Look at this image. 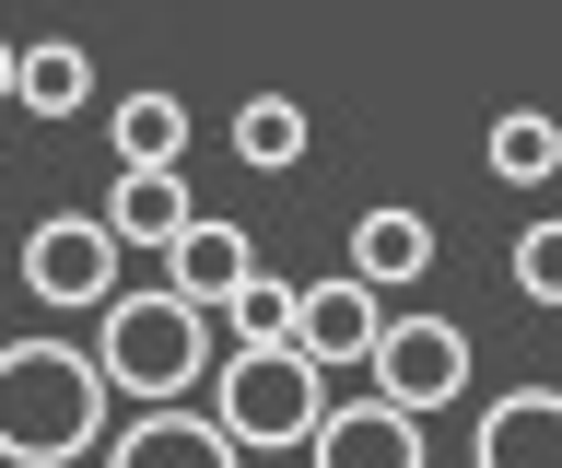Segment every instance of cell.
I'll return each instance as SVG.
<instances>
[{"mask_svg":"<svg viewBox=\"0 0 562 468\" xmlns=\"http://www.w3.org/2000/svg\"><path fill=\"white\" fill-rule=\"evenodd\" d=\"M105 352L82 340H0V457L12 468H59V457H94L105 445Z\"/></svg>","mask_w":562,"mask_h":468,"instance_id":"1","label":"cell"},{"mask_svg":"<svg viewBox=\"0 0 562 468\" xmlns=\"http://www.w3.org/2000/svg\"><path fill=\"white\" fill-rule=\"evenodd\" d=\"M211 317H223V305H200L188 282L117 293V305L94 317V352H105V375H117V398H188V387H211V375H223Z\"/></svg>","mask_w":562,"mask_h":468,"instance_id":"2","label":"cell"},{"mask_svg":"<svg viewBox=\"0 0 562 468\" xmlns=\"http://www.w3.org/2000/svg\"><path fill=\"white\" fill-rule=\"evenodd\" d=\"M328 375H340V363H316L305 340H235L223 375H211V410H223L235 445L281 457V445H316V422H328Z\"/></svg>","mask_w":562,"mask_h":468,"instance_id":"3","label":"cell"},{"mask_svg":"<svg viewBox=\"0 0 562 468\" xmlns=\"http://www.w3.org/2000/svg\"><path fill=\"white\" fill-rule=\"evenodd\" d=\"M117 258H130V235H117L105 212H47L24 235V293L47 305V317H105V305L130 293Z\"/></svg>","mask_w":562,"mask_h":468,"instance_id":"4","label":"cell"},{"mask_svg":"<svg viewBox=\"0 0 562 468\" xmlns=\"http://www.w3.org/2000/svg\"><path fill=\"white\" fill-rule=\"evenodd\" d=\"M386 398H411L422 422L446 410V398H469V328L457 317H434V305H411V317H386V340H375V363H363Z\"/></svg>","mask_w":562,"mask_h":468,"instance_id":"5","label":"cell"},{"mask_svg":"<svg viewBox=\"0 0 562 468\" xmlns=\"http://www.w3.org/2000/svg\"><path fill=\"white\" fill-rule=\"evenodd\" d=\"M305 457H328V468H422V410H411V398H386V387L328 398V422H316Z\"/></svg>","mask_w":562,"mask_h":468,"instance_id":"6","label":"cell"},{"mask_svg":"<svg viewBox=\"0 0 562 468\" xmlns=\"http://www.w3.org/2000/svg\"><path fill=\"white\" fill-rule=\"evenodd\" d=\"M481 468H562V387H504L469 433Z\"/></svg>","mask_w":562,"mask_h":468,"instance_id":"7","label":"cell"},{"mask_svg":"<svg viewBox=\"0 0 562 468\" xmlns=\"http://www.w3.org/2000/svg\"><path fill=\"white\" fill-rule=\"evenodd\" d=\"M130 468H211V457H235V433H223V410H188V398H140V422H117L105 433Z\"/></svg>","mask_w":562,"mask_h":468,"instance_id":"8","label":"cell"},{"mask_svg":"<svg viewBox=\"0 0 562 468\" xmlns=\"http://www.w3.org/2000/svg\"><path fill=\"white\" fill-rule=\"evenodd\" d=\"M375 340H386V317H375V282H363V270L305 282V352H316V363L363 375V363H375Z\"/></svg>","mask_w":562,"mask_h":468,"instance_id":"9","label":"cell"},{"mask_svg":"<svg viewBox=\"0 0 562 468\" xmlns=\"http://www.w3.org/2000/svg\"><path fill=\"white\" fill-rule=\"evenodd\" d=\"M165 282H188L200 305H235V293L258 282V235H246V222H223V212H200V222L165 247Z\"/></svg>","mask_w":562,"mask_h":468,"instance_id":"10","label":"cell"},{"mask_svg":"<svg viewBox=\"0 0 562 468\" xmlns=\"http://www.w3.org/2000/svg\"><path fill=\"white\" fill-rule=\"evenodd\" d=\"M105 222H117V235H130V247H153L165 258L176 235H188V164H117V187H105Z\"/></svg>","mask_w":562,"mask_h":468,"instance_id":"11","label":"cell"},{"mask_svg":"<svg viewBox=\"0 0 562 468\" xmlns=\"http://www.w3.org/2000/svg\"><path fill=\"white\" fill-rule=\"evenodd\" d=\"M305 152H316V117L293 106V94H246L235 106V164L246 176H293Z\"/></svg>","mask_w":562,"mask_h":468,"instance_id":"12","label":"cell"},{"mask_svg":"<svg viewBox=\"0 0 562 468\" xmlns=\"http://www.w3.org/2000/svg\"><path fill=\"white\" fill-rule=\"evenodd\" d=\"M351 270H363V282H422V270H434V222L375 199V212L351 222Z\"/></svg>","mask_w":562,"mask_h":468,"instance_id":"13","label":"cell"},{"mask_svg":"<svg viewBox=\"0 0 562 468\" xmlns=\"http://www.w3.org/2000/svg\"><path fill=\"white\" fill-rule=\"evenodd\" d=\"M105 141H117V164H188V94H117Z\"/></svg>","mask_w":562,"mask_h":468,"instance_id":"14","label":"cell"},{"mask_svg":"<svg viewBox=\"0 0 562 468\" xmlns=\"http://www.w3.org/2000/svg\"><path fill=\"white\" fill-rule=\"evenodd\" d=\"M82 106H94V59H82L70 36H35L24 47V117L59 129V117H82Z\"/></svg>","mask_w":562,"mask_h":468,"instance_id":"15","label":"cell"},{"mask_svg":"<svg viewBox=\"0 0 562 468\" xmlns=\"http://www.w3.org/2000/svg\"><path fill=\"white\" fill-rule=\"evenodd\" d=\"M481 152H492V176H504V187H551V176H562V117H539V106H504Z\"/></svg>","mask_w":562,"mask_h":468,"instance_id":"16","label":"cell"},{"mask_svg":"<svg viewBox=\"0 0 562 468\" xmlns=\"http://www.w3.org/2000/svg\"><path fill=\"white\" fill-rule=\"evenodd\" d=\"M223 328H235V340H305V282H270V270H258V282L223 305Z\"/></svg>","mask_w":562,"mask_h":468,"instance_id":"17","label":"cell"},{"mask_svg":"<svg viewBox=\"0 0 562 468\" xmlns=\"http://www.w3.org/2000/svg\"><path fill=\"white\" fill-rule=\"evenodd\" d=\"M516 293L562 317V212H551V222H527V235H516Z\"/></svg>","mask_w":562,"mask_h":468,"instance_id":"18","label":"cell"},{"mask_svg":"<svg viewBox=\"0 0 562 468\" xmlns=\"http://www.w3.org/2000/svg\"><path fill=\"white\" fill-rule=\"evenodd\" d=\"M0 106H24V47H0Z\"/></svg>","mask_w":562,"mask_h":468,"instance_id":"19","label":"cell"}]
</instances>
